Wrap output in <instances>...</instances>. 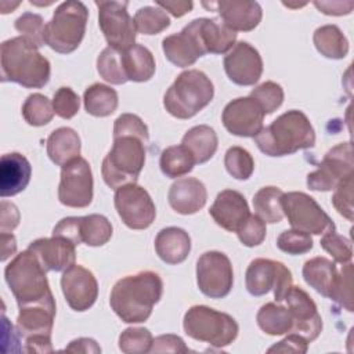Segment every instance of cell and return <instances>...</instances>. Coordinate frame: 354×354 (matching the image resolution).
I'll list each match as a JSON object with an SVG mask.
<instances>
[{"instance_id":"484cf974","label":"cell","mask_w":354,"mask_h":354,"mask_svg":"<svg viewBox=\"0 0 354 354\" xmlns=\"http://www.w3.org/2000/svg\"><path fill=\"white\" fill-rule=\"evenodd\" d=\"M32 176L29 160L18 152L4 153L0 159V195L1 198L14 196L22 192Z\"/></svg>"},{"instance_id":"d6986e66","label":"cell","mask_w":354,"mask_h":354,"mask_svg":"<svg viewBox=\"0 0 354 354\" xmlns=\"http://www.w3.org/2000/svg\"><path fill=\"white\" fill-rule=\"evenodd\" d=\"M224 71L232 83L253 86L263 73L261 55L248 41H239L224 57Z\"/></svg>"},{"instance_id":"91938a15","label":"cell","mask_w":354,"mask_h":354,"mask_svg":"<svg viewBox=\"0 0 354 354\" xmlns=\"http://www.w3.org/2000/svg\"><path fill=\"white\" fill-rule=\"evenodd\" d=\"M64 351L68 353H84V354H98L101 353V347L97 344L95 340L90 337H79L76 340H72Z\"/></svg>"},{"instance_id":"7a4b0ae2","label":"cell","mask_w":354,"mask_h":354,"mask_svg":"<svg viewBox=\"0 0 354 354\" xmlns=\"http://www.w3.org/2000/svg\"><path fill=\"white\" fill-rule=\"evenodd\" d=\"M1 80L18 83L26 88L44 87L51 75L48 59L24 36L12 37L0 47Z\"/></svg>"},{"instance_id":"ab89813d","label":"cell","mask_w":354,"mask_h":354,"mask_svg":"<svg viewBox=\"0 0 354 354\" xmlns=\"http://www.w3.org/2000/svg\"><path fill=\"white\" fill-rule=\"evenodd\" d=\"M22 116L30 126H44L51 122L54 116L53 102L43 94H30L22 105Z\"/></svg>"},{"instance_id":"f1b7e54d","label":"cell","mask_w":354,"mask_h":354,"mask_svg":"<svg viewBox=\"0 0 354 354\" xmlns=\"http://www.w3.org/2000/svg\"><path fill=\"white\" fill-rule=\"evenodd\" d=\"M198 29L206 54H224L235 46L236 32L218 19L198 18Z\"/></svg>"},{"instance_id":"f6af8a7d","label":"cell","mask_w":354,"mask_h":354,"mask_svg":"<svg viewBox=\"0 0 354 354\" xmlns=\"http://www.w3.org/2000/svg\"><path fill=\"white\" fill-rule=\"evenodd\" d=\"M15 29L29 41H32L37 48L44 46V21L43 17L35 12H24L15 21Z\"/></svg>"},{"instance_id":"ba28073f","label":"cell","mask_w":354,"mask_h":354,"mask_svg":"<svg viewBox=\"0 0 354 354\" xmlns=\"http://www.w3.org/2000/svg\"><path fill=\"white\" fill-rule=\"evenodd\" d=\"M183 328L191 339L217 348L230 346L239 332V326L231 315L207 306H192L184 315Z\"/></svg>"},{"instance_id":"d4e9b609","label":"cell","mask_w":354,"mask_h":354,"mask_svg":"<svg viewBox=\"0 0 354 354\" xmlns=\"http://www.w3.org/2000/svg\"><path fill=\"white\" fill-rule=\"evenodd\" d=\"M169 205L180 214L199 212L207 201V191L202 181L195 177H184L171 184L167 194Z\"/></svg>"},{"instance_id":"74e56055","label":"cell","mask_w":354,"mask_h":354,"mask_svg":"<svg viewBox=\"0 0 354 354\" xmlns=\"http://www.w3.org/2000/svg\"><path fill=\"white\" fill-rule=\"evenodd\" d=\"M112 224L102 214L80 217V239L87 246H102L112 236Z\"/></svg>"},{"instance_id":"816d5d0a","label":"cell","mask_w":354,"mask_h":354,"mask_svg":"<svg viewBox=\"0 0 354 354\" xmlns=\"http://www.w3.org/2000/svg\"><path fill=\"white\" fill-rule=\"evenodd\" d=\"M351 277H353V264L346 263L339 272L337 285L335 289V295L332 297L333 301L344 307L347 311H353V289H351Z\"/></svg>"},{"instance_id":"ac0fdd59","label":"cell","mask_w":354,"mask_h":354,"mask_svg":"<svg viewBox=\"0 0 354 354\" xmlns=\"http://www.w3.org/2000/svg\"><path fill=\"white\" fill-rule=\"evenodd\" d=\"M61 289L68 306L80 313L88 310L98 296V282L94 274L80 264H73L64 271Z\"/></svg>"},{"instance_id":"8d00e7d4","label":"cell","mask_w":354,"mask_h":354,"mask_svg":"<svg viewBox=\"0 0 354 354\" xmlns=\"http://www.w3.org/2000/svg\"><path fill=\"white\" fill-rule=\"evenodd\" d=\"M283 192L277 187H263L253 196L256 216L264 223H279L283 217L281 198Z\"/></svg>"},{"instance_id":"bcb514c9","label":"cell","mask_w":354,"mask_h":354,"mask_svg":"<svg viewBox=\"0 0 354 354\" xmlns=\"http://www.w3.org/2000/svg\"><path fill=\"white\" fill-rule=\"evenodd\" d=\"M277 246L288 254H304L313 249V238L299 230H285L277 238Z\"/></svg>"},{"instance_id":"6125c7cd","label":"cell","mask_w":354,"mask_h":354,"mask_svg":"<svg viewBox=\"0 0 354 354\" xmlns=\"http://www.w3.org/2000/svg\"><path fill=\"white\" fill-rule=\"evenodd\" d=\"M25 351L28 353H53V344L51 337L47 336H39V337H29L25 339Z\"/></svg>"},{"instance_id":"f35d334b","label":"cell","mask_w":354,"mask_h":354,"mask_svg":"<svg viewBox=\"0 0 354 354\" xmlns=\"http://www.w3.org/2000/svg\"><path fill=\"white\" fill-rule=\"evenodd\" d=\"M134 26L138 33L158 35L170 26V18L160 7H141L134 15Z\"/></svg>"},{"instance_id":"8992f818","label":"cell","mask_w":354,"mask_h":354,"mask_svg":"<svg viewBox=\"0 0 354 354\" xmlns=\"http://www.w3.org/2000/svg\"><path fill=\"white\" fill-rule=\"evenodd\" d=\"M148 141L136 136L113 138L112 149L102 160L101 174L105 184L118 189L137 181L145 163V144Z\"/></svg>"},{"instance_id":"e575fe53","label":"cell","mask_w":354,"mask_h":354,"mask_svg":"<svg viewBox=\"0 0 354 354\" xmlns=\"http://www.w3.org/2000/svg\"><path fill=\"white\" fill-rule=\"evenodd\" d=\"M256 321L259 328L271 336L286 335L292 330L293 319L289 308L277 303H266L260 307Z\"/></svg>"},{"instance_id":"83f0119b","label":"cell","mask_w":354,"mask_h":354,"mask_svg":"<svg viewBox=\"0 0 354 354\" xmlns=\"http://www.w3.org/2000/svg\"><path fill=\"white\" fill-rule=\"evenodd\" d=\"M303 278L314 290L332 300L339 279V271L332 260L318 256L304 263Z\"/></svg>"},{"instance_id":"7dc6e473","label":"cell","mask_w":354,"mask_h":354,"mask_svg":"<svg viewBox=\"0 0 354 354\" xmlns=\"http://www.w3.org/2000/svg\"><path fill=\"white\" fill-rule=\"evenodd\" d=\"M319 243H321L322 249L325 252H328L336 263L346 264V263L351 261L353 246H351L350 239L335 232V230L325 232Z\"/></svg>"},{"instance_id":"6da1fadb","label":"cell","mask_w":354,"mask_h":354,"mask_svg":"<svg viewBox=\"0 0 354 354\" xmlns=\"http://www.w3.org/2000/svg\"><path fill=\"white\" fill-rule=\"evenodd\" d=\"M162 293V278L153 271H141L127 275L113 285L109 304L123 322L140 324L149 318Z\"/></svg>"},{"instance_id":"4dcf8cb0","label":"cell","mask_w":354,"mask_h":354,"mask_svg":"<svg viewBox=\"0 0 354 354\" xmlns=\"http://www.w3.org/2000/svg\"><path fill=\"white\" fill-rule=\"evenodd\" d=\"M122 64L127 80L148 82L155 75V58L152 53L141 44H134L122 53Z\"/></svg>"},{"instance_id":"4316f807","label":"cell","mask_w":354,"mask_h":354,"mask_svg":"<svg viewBox=\"0 0 354 354\" xmlns=\"http://www.w3.org/2000/svg\"><path fill=\"white\" fill-rule=\"evenodd\" d=\"M155 250L159 259L166 264H180L191 252V238L183 228H163L155 238Z\"/></svg>"},{"instance_id":"f546056e","label":"cell","mask_w":354,"mask_h":354,"mask_svg":"<svg viewBox=\"0 0 354 354\" xmlns=\"http://www.w3.org/2000/svg\"><path fill=\"white\" fill-rule=\"evenodd\" d=\"M47 155L57 166H64L80 153V138L71 127H59L47 138Z\"/></svg>"},{"instance_id":"8fae6325","label":"cell","mask_w":354,"mask_h":354,"mask_svg":"<svg viewBox=\"0 0 354 354\" xmlns=\"http://www.w3.org/2000/svg\"><path fill=\"white\" fill-rule=\"evenodd\" d=\"M98 7V25L108 43L116 51H126L134 46V19L127 11V1H95Z\"/></svg>"},{"instance_id":"52a82bcc","label":"cell","mask_w":354,"mask_h":354,"mask_svg":"<svg viewBox=\"0 0 354 354\" xmlns=\"http://www.w3.org/2000/svg\"><path fill=\"white\" fill-rule=\"evenodd\" d=\"M87 19L88 10L82 1L69 0L61 3L55 8L53 18L46 24V44L59 54L73 53L84 37Z\"/></svg>"},{"instance_id":"9a60e30c","label":"cell","mask_w":354,"mask_h":354,"mask_svg":"<svg viewBox=\"0 0 354 354\" xmlns=\"http://www.w3.org/2000/svg\"><path fill=\"white\" fill-rule=\"evenodd\" d=\"M58 199L68 207H86L93 201V173L90 163L77 156L61 166Z\"/></svg>"},{"instance_id":"5bb4252c","label":"cell","mask_w":354,"mask_h":354,"mask_svg":"<svg viewBox=\"0 0 354 354\" xmlns=\"http://www.w3.org/2000/svg\"><path fill=\"white\" fill-rule=\"evenodd\" d=\"M113 203L122 221L131 230H145L156 217L152 198L136 183L115 189Z\"/></svg>"},{"instance_id":"7c38bea8","label":"cell","mask_w":354,"mask_h":354,"mask_svg":"<svg viewBox=\"0 0 354 354\" xmlns=\"http://www.w3.org/2000/svg\"><path fill=\"white\" fill-rule=\"evenodd\" d=\"M196 283L210 299L225 297L234 285L232 264L227 254L218 250L205 252L196 261Z\"/></svg>"},{"instance_id":"7402d4cb","label":"cell","mask_w":354,"mask_h":354,"mask_svg":"<svg viewBox=\"0 0 354 354\" xmlns=\"http://www.w3.org/2000/svg\"><path fill=\"white\" fill-rule=\"evenodd\" d=\"M75 243L62 238H39L29 243L28 249L32 250L46 271H65L75 264L76 250Z\"/></svg>"},{"instance_id":"d6a6232c","label":"cell","mask_w":354,"mask_h":354,"mask_svg":"<svg viewBox=\"0 0 354 354\" xmlns=\"http://www.w3.org/2000/svg\"><path fill=\"white\" fill-rule=\"evenodd\" d=\"M84 109L95 118H105L112 115L118 108V93L102 83H94L86 88L83 94Z\"/></svg>"},{"instance_id":"680465c9","label":"cell","mask_w":354,"mask_h":354,"mask_svg":"<svg viewBox=\"0 0 354 354\" xmlns=\"http://www.w3.org/2000/svg\"><path fill=\"white\" fill-rule=\"evenodd\" d=\"M314 6L325 15H347L353 11L354 1H314Z\"/></svg>"},{"instance_id":"ffe728a7","label":"cell","mask_w":354,"mask_h":354,"mask_svg":"<svg viewBox=\"0 0 354 354\" xmlns=\"http://www.w3.org/2000/svg\"><path fill=\"white\" fill-rule=\"evenodd\" d=\"M165 57L178 68H187L196 62V59L206 54L202 44L198 19L191 21L178 33L170 35L162 40Z\"/></svg>"},{"instance_id":"44dd1931","label":"cell","mask_w":354,"mask_h":354,"mask_svg":"<svg viewBox=\"0 0 354 354\" xmlns=\"http://www.w3.org/2000/svg\"><path fill=\"white\" fill-rule=\"evenodd\" d=\"M217 225L230 232H236L250 216L245 196L235 189L221 191L209 209Z\"/></svg>"},{"instance_id":"94428289","label":"cell","mask_w":354,"mask_h":354,"mask_svg":"<svg viewBox=\"0 0 354 354\" xmlns=\"http://www.w3.org/2000/svg\"><path fill=\"white\" fill-rule=\"evenodd\" d=\"M156 6L160 7L163 11H169L173 17L180 18L192 10L194 3L184 1V0H166V1H156Z\"/></svg>"},{"instance_id":"681fc988","label":"cell","mask_w":354,"mask_h":354,"mask_svg":"<svg viewBox=\"0 0 354 354\" xmlns=\"http://www.w3.org/2000/svg\"><path fill=\"white\" fill-rule=\"evenodd\" d=\"M120 136H136L148 141V127L142 119L134 113H122L113 124V138Z\"/></svg>"},{"instance_id":"836d02e7","label":"cell","mask_w":354,"mask_h":354,"mask_svg":"<svg viewBox=\"0 0 354 354\" xmlns=\"http://www.w3.org/2000/svg\"><path fill=\"white\" fill-rule=\"evenodd\" d=\"M313 41L317 51L330 59H342L348 53V41L336 25H324L317 28Z\"/></svg>"},{"instance_id":"e0dca14e","label":"cell","mask_w":354,"mask_h":354,"mask_svg":"<svg viewBox=\"0 0 354 354\" xmlns=\"http://www.w3.org/2000/svg\"><path fill=\"white\" fill-rule=\"evenodd\" d=\"M283 300H286L293 319V326L289 333H296L308 343L315 340L322 330V319L310 295L301 288L292 285Z\"/></svg>"},{"instance_id":"3957f363","label":"cell","mask_w":354,"mask_h":354,"mask_svg":"<svg viewBox=\"0 0 354 354\" xmlns=\"http://www.w3.org/2000/svg\"><path fill=\"white\" fill-rule=\"evenodd\" d=\"M253 138L257 148L267 156H286L300 149L313 148L315 131L301 111L292 109L263 127Z\"/></svg>"},{"instance_id":"7bdbcfd3","label":"cell","mask_w":354,"mask_h":354,"mask_svg":"<svg viewBox=\"0 0 354 354\" xmlns=\"http://www.w3.org/2000/svg\"><path fill=\"white\" fill-rule=\"evenodd\" d=\"M153 337L147 328H127L119 336V350L124 354L149 353Z\"/></svg>"},{"instance_id":"9c48e42d","label":"cell","mask_w":354,"mask_h":354,"mask_svg":"<svg viewBox=\"0 0 354 354\" xmlns=\"http://www.w3.org/2000/svg\"><path fill=\"white\" fill-rule=\"evenodd\" d=\"M282 212L290 227L307 234L321 235L335 230V223L317 203V201L299 191L283 194L281 198Z\"/></svg>"},{"instance_id":"11a10c76","label":"cell","mask_w":354,"mask_h":354,"mask_svg":"<svg viewBox=\"0 0 354 354\" xmlns=\"http://www.w3.org/2000/svg\"><path fill=\"white\" fill-rule=\"evenodd\" d=\"M54 236H62L76 246L82 243L80 239V217H65L53 230Z\"/></svg>"},{"instance_id":"d590c367","label":"cell","mask_w":354,"mask_h":354,"mask_svg":"<svg viewBox=\"0 0 354 354\" xmlns=\"http://www.w3.org/2000/svg\"><path fill=\"white\" fill-rule=\"evenodd\" d=\"M162 173L169 178H177L188 174L194 166L195 159L191 152L181 145H171L163 149L159 160Z\"/></svg>"},{"instance_id":"b9f144b4","label":"cell","mask_w":354,"mask_h":354,"mask_svg":"<svg viewBox=\"0 0 354 354\" xmlns=\"http://www.w3.org/2000/svg\"><path fill=\"white\" fill-rule=\"evenodd\" d=\"M224 166L230 176L236 180H248L254 170V160L249 151L242 147H231L225 152Z\"/></svg>"},{"instance_id":"f5cc1de1","label":"cell","mask_w":354,"mask_h":354,"mask_svg":"<svg viewBox=\"0 0 354 354\" xmlns=\"http://www.w3.org/2000/svg\"><path fill=\"white\" fill-rule=\"evenodd\" d=\"M353 187H354L353 177H350L335 188V194L332 196V205L339 212V214L346 217L348 221H353V213H354Z\"/></svg>"},{"instance_id":"1f68e13d","label":"cell","mask_w":354,"mask_h":354,"mask_svg":"<svg viewBox=\"0 0 354 354\" xmlns=\"http://www.w3.org/2000/svg\"><path fill=\"white\" fill-rule=\"evenodd\" d=\"M181 144L191 152L195 159V165H201L213 158L217 151L218 140L216 131L210 126L199 124L194 126L184 134Z\"/></svg>"},{"instance_id":"30bf717a","label":"cell","mask_w":354,"mask_h":354,"mask_svg":"<svg viewBox=\"0 0 354 354\" xmlns=\"http://www.w3.org/2000/svg\"><path fill=\"white\" fill-rule=\"evenodd\" d=\"M246 289L252 296H264L271 289L277 301H282L293 285L289 268L275 260L254 259L245 274Z\"/></svg>"},{"instance_id":"5b68a950","label":"cell","mask_w":354,"mask_h":354,"mask_svg":"<svg viewBox=\"0 0 354 354\" xmlns=\"http://www.w3.org/2000/svg\"><path fill=\"white\" fill-rule=\"evenodd\" d=\"M214 95L212 80L199 69L181 72L163 97L166 111L177 119H189L210 104Z\"/></svg>"},{"instance_id":"2e32d148","label":"cell","mask_w":354,"mask_h":354,"mask_svg":"<svg viewBox=\"0 0 354 354\" xmlns=\"http://www.w3.org/2000/svg\"><path fill=\"white\" fill-rule=\"evenodd\" d=\"M264 112L256 100L239 97L230 101L221 115L224 127L238 137H254L263 129Z\"/></svg>"},{"instance_id":"cb8c5ba5","label":"cell","mask_w":354,"mask_h":354,"mask_svg":"<svg viewBox=\"0 0 354 354\" xmlns=\"http://www.w3.org/2000/svg\"><path fill=\"white\" fill-rule=\"evenodd\" d=\"M55 318V301L35 303L19 307L17 332L24 339L47 336L51 337Z\"/></svg>"},{"instance_id":"db71d44e","label":"cell","mask_w":354,"mask_h":354,"mask_svg":"<svg viewBox=\"0 0 354 354\" xmlns=\"http://www.w3.org/2000/svg\"><path fill=\"white\" fill-rule=\"evenodd\" d=\"M184 340L177 335H160L153 339L149 353H188Z\"/></svg>"},{"instance_id":"9f6ffc18","label":"cell","mask_w":354,"mask_h":354,"mask_svg":"<svg viewBox=\"0 0 354 354\" xmlns=\"http://www.w3.org/2000/svg\"><path fill=\"white\" fill-rule=\"evenodd\" d=\"M308 348V342L296 333H288L285 339L268 348V353H297L304 354Z\"/></svg>"},{"instance_id":"f907efd6","label":"cell","mask_w":354,"mask_h":354,"mask_svg":"<svg viewBox=\"0 0 354 354\" xmlns=\"http://www.w3.org/2000/svg\"><path fill=\"white\" fill-rule=\"evenodd\" d=\"M266 223L256 214H250L243 225L236 231L238 239L248 248L260 245L266 238Z\"/></svg>"},{"instance_id":"60d3db41","label":"cell","mask_w":354,"mask_h":354,"mask_svg":"<svg viewBox=\"0 0 354 354\" xmlns=\"http://www.w3.org/2000/svg\"><path fill=\"white\" fill-rule=\"evenodd\" d=\"M97 71L100 76L111 84H123L127 82L122 64V53L112 47L104 48L98 55Z\"/></svg>"},{"instance_id":"6f0895ef","label":"cell","mask_w":354,"mask_h":354,"mask_svg":"<svg viewBox=\"0 0 354 354\" xmlns=\"http://www.w3.org/2000/svg\"><path fill=\"white\" fill-rule=\"evenodd\" d=\"M19 223V212L14 203L1 201V216H0V232H11Z\"/></svg>"},{"instance_id":"603a6c76","label":"cell","mask_w":354,"mask_h":354,"mask_svg":"<svg viewBox=\"0 0 354 354\" xmlns=\"http://www.w3.org/2000/svg\"><path fill=\"white\" fill-rule=\"evenodd\" d=\"M203 7L218 11L223 22L234 32H249L253 30L261 21L263 11L257 1H216L202 3Z\"/></svg>"},{"instance_id":"ee69618b","label":"cell","mask_w":354,"mask_h":354,"mask_svg":"<svg viewBox=\"0 0 354 354\" xmlns=\"http://www.w3.org/2000/svg\"><path fill=\"white\" fill-rule=\"evenodd\" d=\"M250 97L257 101L264 115H270L282 105L283 88L275 82H264L250 91Z\"/></svg>"},{"instance_id":"be15d7a7","label":"cell","mask_w":354,"mask_h":354,"mask_svg":"<svg viewBox=\"0 0 354 354\" xmlns=\"http://www.w3.org/2000/svg\"><path fill=\"white\" fill-rule=\"evenodd\" d=\"M0 242H1V261H6L8 257H11L17 252V241L11 232H4V234H0Z\"/></svg>"},{"instance_id":"277c9868","label":"cell","mask_w":354,"mask_h":354,"mask_svg":"<svg viewBox=\"0 0 354 354\" xmlns=\"http://www.w3.org/2000/svg\"><path fill=\"white\" fill-rule=\"evenodd\" d=\"M46 270L37 256L26 249L18 253L4 270L6 282L12 292L18 307L54 301Z\"/></svg>"},{"instance_id":"c3c4849f","label":"cell","mask_w":354,"mask_h":354,"mask_svg":"<svg viewBox=\"0 0 354 354\" xmlns=\"http://www.w3.org/2000/svg\"><path fill=\"white\" fill-rule=\"evenodd\" d=\"M54 113L62 119H72L80 108V98L71 87H59L53 98Z\"/></svg>"},{"instance_id":"4fadbf2b","label":"cell","mask_w":354,"mask_h":354,"mask_svg":"<svg viewBox=\"0 0 354 354\" xmlns=\"http://www.w3.org/2000/svg\"><path fill=\"white\" fill-rule=\"evenodd\" d=\"M353 166L351 142H340L329 149L318 169L307 176V187L313 191H332L353 177Z\"/></svg>"}]
</instances>
